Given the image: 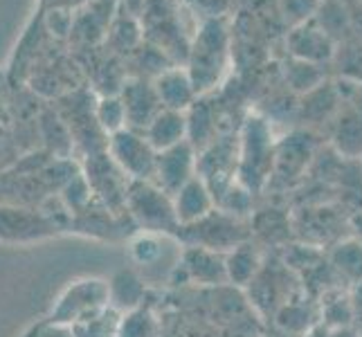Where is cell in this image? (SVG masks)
Masks as SVG:
<instances>
[{"label": "cell", "mask_w": 362, "mask_h": 337, "mask_svg": "<svg viewBox=\"0 0 362 337\" xmlns=\"http://www.w3.org/2000/svg\"><path fill=\"white\" fill-rule=\"evenodd\" d=\"M180 3L187 9H192L194 14H201L205 20V18H214V16L226 14L230 0H180Z\"/></svg>", "instance_id": "f546056e"}, {"label": "cell", "mask_w": 362, "mask_h": 337, "mask_svg": "<svg viewBox=\"0 0 362 337\" xmlns=\"http://www.w3.org/2000/svg\"><path fill=\"white\" fill-rule=\"evenodd\" d=\"M250 234H257L261 241L281 245L291 239L293 234V218L279 209H266L259 211L255 220L250 223Z\"/></svg>", "instance_id": "cb8c5ba5"}, {"label": "cell", "mask_w": 362, "mask_h": 337, "mask_svg": "<svg viewBox=\"0 0 362 337\" xmlns=\"http://www.w3.org/2000/svg\"><path fill=\"white\" fill-rule=\"evenodd\" d=\"M320 310V324L331 329H346L354 326V313H351V297L346 288H333L320 295L317 302Z\"/></svg>", "instance_id": "603a6c76"}, {"label": "cell", "mask_w": 362, "mask_h": 337, "mask_svg": "<svg viewBox=\"0 0 362 337\" xmlns=\"http://www.w3.org/2000/svg\"><path fill=\"white\" fill-rule=\"evenodd\" d=\"M108 283V306L117 313H127L146 304V283L135 270H117Z\"/></svg>", "instance_id": "ffe728a7"}, {"label": "cell", "mask_w": 362, "mask_h": 337, "mask_svg": "<svg viewBox=\"0 0 362 337\" xmlns=\"http://www.w3.org/2000/svg\"><path fill=\"white\" fill-rule=\"evenodd\" d=\"M232 34L226 16L205 18L192 36L185 70L194 83L198 97L214 90L228 72Z\"/></svg>", "instance_id": "6da1fadb"}, {"label": "cell", "mask_w": 362, "mask_h": 337, "mask_svg": "<svg viewBox=\"0 0 362 337\" xmlns=\"http://www.w3.org/2000/svg\"><path fill=\"white\" fill-rule=\"evenodd\" d=\"M320 5H322V0H279V9L286 23L295 25V28L313 18Z\"/></svg>", "instance_id": "f1b7e54d"}, {"label": "cell", "mask_w": 362, "mask_h": 337, "mask_svg": "<svg viewBox=\"0 0 362 337\" xmlns=\"http://www.w3.org/2000/svg\"><path fill=\"white\" fill-rule=\"evenodd\" d=\"M196 146L189 140L160 151L156 160L153 182L169 196H173L182 184H187L196 176Z\"/></svg>", "instance_id": "4fadbf2b"}, {"label": "cell", "mask_w": 362, "mask_h": 337, "mask_svg": "<svg viewBox=\"0 0 362 337\" xmlns=\"http://www.w3.org/2000/svg\"><path fill=\"white\" fill-rule=\"evenodd\" d=\"M95 3V0H41V11H52V9H61V11H79L86 5Z\"/></svg>", "instance_id": "4dcf8cb0"}, {"label": "cell", "mask_w": 362, "mask_h": 337, "mask_svg": "<svg viewBox=\"0 0 362 337\" xmlns=\"http://www.w3.org/2000/svg\"><path fill=\"white\" fill-rule=\"evenodd\" d=\"M349 227H351V236L362 243V209H358L356 214L349 218Z\"/></svg>", "instance_id": "e575fe53"}, {"label": "cell", "mask_w": 362, "mask_h": 337, "mask_svg": "<svg viewBox=\"0 0 362 337\" xmlns=\"http://www.w3.org/2000/svg\"><path fill=\"white\" fill-rule=\"evenodd\" d=\"M64 232L61 223L45 209L0 203V243L34 245Z\"/></svg>", "instance_id": "52a82bcc"}, {"label": "cell", "mask_w": 362, "mask_h": 337, "mask_svg": "<svg viewBox=\"0 0 362 337\" xmlns=\"http://www.w3.org/2000/svg\"><path fill=\"white\" fill-rule=\"evenodd\" d=\"M83 178L88 180L90 191L99 205H104L113 214H127L124 211V201H127V187L129 178L124 176L122 169L113 162L106 151L90 153L86 160Z\"/></svg>", "instance_id": "8fae6325"}, {"label": "cell", "mask_w": 362, "mask_h": 337, "mask_svg": "<svg viewBox=\"0 0 362 337\" xmlns=\"http://www.w3.org/2000/svg\"><path fill=\"white\" fill-rule=\"evenodd\" d=\"M93 115L97 126L104 131V135H113L122 129H127V115H124V104L119 95L99 97L93 108Z\"/></svg>", "instance_id": "4316f807"}, {"label": "cell", "mask_w": 362, "mask_h": 337, "mask_svg": "<svg viewBox=\"0 0 362 337\" xmlns=\"http://www.w3.org/2000/svg\"><path fill=\"white\" fill-rule=\"evenodd\" d=\"M187 281L201 285H221L228 283L226 277V254L211 252L205 247L182 245L178 270Z\"/></svg>", "instance_id": "5bb4252c"}, {"label": "cell", "mask_w": 362, "mask_h": 337, "mask_svg": "<svg viewBox=\"0 0 362 337\" xmlns=\"http://www.w3.org/2000/svg\"><path fill=\"white\" fill-rule=\"evenodd\" d=\"M261 266H264V256H261L259 247L252 241H245L236 245L230 252H226V277L228 283L239 285V288H247L252 279L259 274Z\"/></svg>", "instance_id": "7402d4cb"}, {"label": "cell", "mask_w": 362, "mask_h": 337, "mask_svg": "<svg viewBox=\"0 0 362 337\" xmlns=\"http://www.w3.org/2000/svg\"><path fill=\"white\" fill-rule=\"evenodd\" d=\"M247 292H250V299H252V304L261 313L274 315L284 304H288L291 299L302 295L304 288H302V283H299L297 274L288 270V266H286L284 261H277V264L270 266L264 259V266H261L252 283L247 285Z\"/></svg>", "instance_id": "9c48e42d"}, {"label": "cell", "mask_w": 362, "mask_h": 337, "mask_svg": "<svg viewBox=\"0 0 362 337\" xmlns=\"http://www.w3.org/2000/svg\"><path fill=\"white\" fill-rule=\"evenodd\" d=\"M25 337H72V333L66 326H54V324L41 321L39 326H34Z\"/></svg>", "instance_id": "d6a6232c"}, {"label": "cell", "mask_w": 362, "mask_h": 337, "mask_svg": "<svg viewBox=\"0 0 362 337\" xmlns=\"http://www.w3.org/2000/svg\"><path fill=\"white\" fill-rule=\"evenodd\" d=\"M335 144L340 153L354 158L362 155V112H346L335 131Z\"/></svg>", "instance_id": "83f0119b"}, {"label": "cell", "mask_w": 362, "mask_h": 337, "mask_svg": "<svg viewBox=\"0 0 362 337\" xmlns=\"http://www.w3.org/2000/svg\"><path fill=\"white\" fill-rule=\"evenodd\" d=\"M272 319H274V326H279L281 331L304 337L320 321L317 302H313L310 295L302 292L295 299H291L288 304H284L277 313L272 315Z\"/></svg>", "instance_id": "d6986e66"}, {"label": "cell", "mask_w": 362, "mask_h": 337, "mask_svg": "<svg viewBox=\"0 0 362 337\" xmlns=\"http://www.w3.org/2000/svg\"><path fill=\"white\" fill-rule=\"evenodd\" d=\"M151 83L158 93L162 108H167V110L187 112L198 99V95L194 90V83L189 79V74H187L185 66L165 68L158 77L151 79Z\"/></svg>", "instance_id": "9a60e30c"}, {"label": "cell", "mask_w": 362, "mask_h": 337, "mask_svg": "<svg viewBox=\"0 0 362 337\" xmlns=\"http://www.w3.org/2000/svg\"><path fill=\"white\" fill-rule=\"evenodd\" d=\"M119 317L122 313H117L115 308H102L97 313L79 319L77 324H72L70 333L72 337H115L117 335V326H119Z\"/></svg>", "instance_id": "484cf974"}, {"label": "cell", "mask_w": 362, "mask_h": 337, "mask_svg": "<svg viewBox=\"0 0 362 337\" xmlns=\"http://www.w3.org/2000/svg\"><path fill=\"white\" fill-rule=\"evenodd\" d=\"M144 137L158 153L185 142L187 140V112L162 108L153 117V122L146 126Z\"/></svg>", "instance_id": "44dd1931"}, {"label": "cell", "mask_w": 362, "mask_h": 337, "mask_svg": "<svg viewBox=\"0 0 362 337\" xmlns=\"http://www.w3.org/2000/svg\"><path fill=\"white\" fill-rule=\"evenodd\" d=\"M171 198H173V209H176L178 227L180 225H189V223L201 220L216 207L209 187L198 176H194L189 182L182 184Z\"/></svg>", "instance_id": "2e32d148"}, {"label": "cell", "mask_w": 362, "mask_h": 337, "mask_svg": "<svg viewBox=\"0 0 362 337\" xmlns=\"http://www.w3.org/2000/svg\"><path fill=\"white\" fill-rule=\"evenodd\" d=\"M327 261L342 283H349L351 288L362 283V243L351 234L342 236L329 247Z\"/></svg>", "instance_id": "ac0fdd59"}, {"label": "cell", "mask_w": 362, "mask_h": 337, "mask_svg": "<svg viewBox=\"0 0 362 337\" xmlns=\"http://www.w3.org/2000/svg\"><path fill=\"white\" fill-rule=\"evenodd\" d=\"M108 306V283L104 279L86 277L68 283L54 299L52 310L45 317L47 324L54 326H72L79 319L88 317L97 310Z\"/></svg>", "instance_id": "ba28073f"}, {"label": "cell", "mask_w": 362, "mask_h": 337, "mask_svg": "<svg viewBox=\"0 0 362 337\" xmlns=\"http://www.w3.org/2000/svg\"><path fill=\"white\" fill-rule=\"evenodd\" d=\"M180 254L182 243L176 239V234L140 232L131 241V259L135 264V272L144 279V283L171 279L178 270Z\"/></svg>", "instance_id": "8992f818"}, {"label": "cell", "mask_w": 362, "mask_h": 337, "mask_svg": "<svg viewBox=\"0 0 362 337\" xmlns=\"http://www.w3.org/2000/svg\"><path fill=\"white\" fill-rule=\"evenodd\" d=\"M119 99L124 104V115H127V129L137 133H144L153 117L162 110L153 83L146 77L124 79L119 85Z\"/></svg>", "instance_id": "7c38bea8"}, {"label": "cell", "mask_w": 362, "mask_h": 337, "mask_svg": "<svg viewBox=\"0 0 362 337\" xmlns=\"http://www.w3.org/2000/svg\"><path fill=\"white\" fill-rule=\"evenodd\" d=\"M268 337H299V335H293V333H288V331H281L279 326H274V331H272Z\"/></svg>", "instance_id": "d590c367"}, {"label": "cell", "mask_w": 362, "mask_h": 337, "mask_svg": "<svg viewBox=\"0 0 362 337\" xmlns=\"http://www.w3.org/2000/svg\"><path fill=\"white\" fill-rule=\"evenodd\" d=\"M106 153L129 180H153L158 151L146 142L144 133L122 129L108 135Z\"/></svg>", "instance_id": "30bf717a"}, {"label": "cell", "mask_w": 362, "mask_h": 337, "mask_svg": "<svg viewBox=\"0 0 362 337\" xmlns=\"http://www.w3.org/2000/svg\"><path fill=\"white\" fill-rule=\"evenodd\" d=\"M349 297H351V313H354V329L356 333L362 337V283L354 285L349 290Z\"/></svg>", "instance_id": "836d02e7"}, {"label": "cell", "mask_w": 362, "mask_h": 337, "mask_svg": "<svg viewBox=\"0 0 362 337\" xmlns=\"http://www.w3.org/2000/svg\"><path fill=\"white\" fill-rule=\"evenodd\" d=\"M180 0H142L140 30L146 45L156 47L173 66H185L194 34H187Z\"/></svg>", "instance_id": "7a4b0ae2"}, {"label": "cell", "mask_w": 362, "mask_h": 337, "mask_svg": "<svg viewBox=\"0 0 362 337\" xmlns=\"http://www.w3.org/2000/svg\"><path fill=\"white\" fill-rule=\"evenodd\" d=\"M304 337H360L356 333L354 326H346V329H331V326H324V324H315Z\"/></svg>", "instance_id": "1f68e13d"}, {"label": "cell", "mask_w": 362, "mask_h": 337, "mask_svg": "<svg viewBox=\"0 0 362 337\" xmlns=\"http://www.w3.org/2000/svg\"><path fill=\"white\" fill-rule=\"evenodd\" d=\"M288 49L297 61H306V64H324L333 54V43L329 34H324L313 20L295 28L288 36Z\"/></svg>", "instance_id": "e0dca14e"}, {"label": "cell", "mask_w": 362, "mask_h": 337, "mask_svg": "<svg viewBox=\"0 0 362 337\" xmlns=\"http://www.w3.org/2000/svg\"><path fill=\"white\" fill-rule=\"evenodd\" d=\"M115 337H160V321L156 310L148 304H142L122 313Z\"/></svg>", "instance_id": "d4e9b609"}, {"label": "cell", "mask_w": 362, "mask_h": 337, "mask_svg": "<svg viewBox=\"0 0 362 337\" xmlns=\"http://www.w3.org/2000/svg\"><path fill=\"white\" fill-rule=\"evenodd\" d=\"M360 165H362V155H360Z\"/></svg>", "instance_id": "8d00e7d4"}, {"label": "cell", "mask_w": 362, "mask_h": 337, "mask_svg": "<svg viewBox=\"0 0 362 337\" xmlns=\"http://www.w3.org/2000/svg\"><path fill=\"white\" fill-rule=\"evenodd\" d=\"M124 211L142 232L176 234L178 230L173 198L153 180H129Z\"/></svg>", "instance_id": "3957f363"}, {"label": "cell", "mask_w": 362, "mask_h": 337, "mask_svg": "<svg viewBox=\"0 0 362 337\" xmlns=\"http://www.w3.org/2000/svg\"><path fill=\"white\" fill-rule=\"evenodd\" d=\"M176 239L182 245H196L211 249V252L226 254L236 245L252 239V234H250L247 225L239 216H232L228 211L214 207L201 220L180 225L176 230Z\"/></svg>", "instance_id": "277c9868"}, {"label": "cell", "mask_w": 362, "mask_h": 337, "mask_svg": "<svg viewBox=\"0 0 362 337\" xmlns=\"http://www.w3.org/2000/svg\"><path fill=\"white\" fill-rule=\"evenodd\" d=\"M236 158H239V162H236L239 184L252 194V189H259L272 173L274 146H272V135H270L266 119L250 117L245 122L243 133H241V146Z\"/></svg>", "instance_id": "5b68a950"}]
</instances>
